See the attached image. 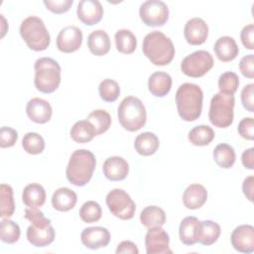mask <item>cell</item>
<instances>
[{
    "mask_svg": "<svg viewBox=\"0 0 254 254\" xmlns=\"http://www.w3.org/2000/svg\"><path fill=\"white\" fill-rule=\"evenodd\" d=\"M203 93L201 88L194 83L186 82L179 86L176 92V104L180 117L191 122L201 114Z\"/></svg>",
    "mask_w": 254,
    "mask_h": 254,
    "instance_id": "6da1fadb",
    "label": "cell"
},
{
    "mask_svg": "<svg viewBox=\"0 0 254 254\" xmlns=\"http://www.w3.org/2000/svg\"><path fill=\"white\" fill-rule=\"evenodd\" d=\"M142 50L146 58L155 65H167L175 57L172 40L160 31H153L145 36Z\"/></svg>",
    "mask_w": 254,
    "mask_h": 254,
    "instance_id": "7a4b0ae2",
    "label": "cell"
},
{
    "mask_svg": "<svg viewBox=\"0 0 254 254\" xmlns=\"http://www.w3.org/2000/svg\"><path fill=\"white\" fill-rule=\"evenodd\" d=\"M95 166L96 160L92 152L85 149L75 150L66 166V179L76 187H83L92 178Z\"/></svg>",
    "mask_w": 254,
    "mask_h": 254,
    "instance_id": "3957f363",
    "label": "cell"
},
{
    "mask_svg": "<svg viewBox=\"0 0 254 254\" xmlns=\"http://www.w3.org/2000/svg\"><path fill=\"white\" fill-rule=\"evenodd\" d=\"M25 218L31 222L27 228V239L35 247H45L55 240V229L44 213L38 208L27 207Z\"/></svg>",
    "mask_w": 254,
    "mask_h": 254,
    "instance_id": "277c9868",
    "label": "cell"
},
{
    "mask_svg": "<svg viewBox=\"0 0 254 254\" xmlns=\"http://www.w3.org/2000/svg\"><path fill=\"white\" fill-rule=\"evenodd\" d=\"M36 88L43 93L56 91L61 83V66L52 58H40L34 64Z\"/></svg>",
    "mask_w": 254,
    "mask_h": 254,
    "instance_id": "5b68a950",
    "label": "cell"
},
{
    "mask_svg": "<svg viewBox=\"0 0 254 254\" xmlns=\"http://www.w3.org/2000/svg\"><path fill=\"white\" fill-rule=\"evenodd\" d=\"M118 120L127 131L135 132L146 124L147 112L143 102L135 96L125 97L118 106Z\"/></svg>",
    "mask_w": 254,
    "mask_h": 254,
    "instance_id": "8992f818",
    "label": "cell"
},
{
    "mask_svg": "<svg viewBox=\"0 0 254 254\" xmlns=\"http://www.w3.org/2000/svg\"><path fill=\"white\" fill-rule=\"evenodd\" d=\"M20 35L27 46L36 52L45 51L51 43V36L44 21L37 16H29L22 21Z\"/></svg>",
    "mask_w": 254,
    "mask_h": 254,
    "instance_id": "52a82bcc",
    "label": "cell"
},
{
    "mask_svg": "<svg viewBox=\"0 0 254 254\" xmlns=\"http://www.w3.org/2000/svg\"><path fill=\"white\" fill-rule=\"evenodd\" d=\"M235 98L233 94L219 91L210 100L208 118L212 125L218 128H227L233 122Z\"/></svg>",
    "mask_w": 254,
    "mask_h": 254,
    "instance_id": "ba28073f",
    "label": "cell"
},
{
    "mask_svg": "<svg viewBox=\"0 0 254 254\" xmlns=\"http://www.w3.org/2000/svg\"><path fill=\"white\" fill-rule=\"evenodd\" d=\"M106 204L110 212L122 220L133 218L136 204L131 196L121 189H114L106 195Z\"/></svg>",
    "mask_w": 254,
    "mask_h": 254,
    "instance_id": "9c48e42d",
    "label": "cell"
},
{
    "mask_svg": "<svg viewBox=\"0 0 254 254\" xmlns=\"http://www.w3.org/2000/svg\"><path fill=\"white\" fill-rule=\"evenodd\" d=\"M213 58L207 51L199 50L187 56L181 63V70L190 77H200L213 66Z\"/></svg>",
    "mask_w": 254,
    "mask_h": 254,
    "instance_id": "30bf717a",
    "label": "cell"
},
{
    "mask_svg": "<svg viewBox=\"0 0 254 254\" xmlns=\"http://www.w3.org/2000/svg\"><path fill=\"white\" fill-rule=\"evenodd\" d=\"M139 15L146 26L160 27L169 19V8L161 0H148L141 4Z\"/></svg>",
    "mask_w": 254,
    "mask_h": 254,
    "instance_id": "8fae6325",
    "label": "cell"
},
{
    "mask_svg": "<svg viewBox=\"0 0 254 254\" xmlns=\"http://www.w3.org/2000/svg\"><path fill=\"white\" fill-rule=\"evenodd\" d=\"M170 237L162 227L149 228L145 236L147 254H172Z\"/></svg>",
    "mask_w": 254,
    "mask_h": 254,
    "instance_id": "7c38bea8",
    "label": "cell"
},
{
    "mask_svg": "<svg viewBox=\"0 0 254 254\" xmlns=\"http://www.w3.org/2000/svg\"><path fill=\"white\" fill-rule=\"evenodd\" d=\"M82 44V32L76 26H66L63 28L57 37V48L63 53H73Z\"/></svg>",
    "mask_w": 254,
    "mask_h": 254,
    "instance_id": "4fadbf2b",
    "label": "cell"
},
{
    "mask_svg": "<svg viewBox=\"0 0 254 254\" xmlns=\"http://www.w3.org/2000/svg\"><path fill=\"white\" fill-rule=\"evenodd\" d=\"M230 241L233 248L241 253H252L254 251V227L242 224L234 228Z\"/></svg>",
    "mask_w": 254,
    "mask_h": 254,
    "instance_id": "5bb4252c",
    "label": "cell"
},
{
    "mask_svg": "<svg viewBox=\"0 0 254 254\" xmlns=\"http://www.w3.org/2000/svg\"><path fill=\"white\" fill-rule=\"evenodd\" d=\"M80 240L86 248L96 250L109 244L110 233L105 227L91 226L82 230L80 234Z\"/></svg>",
    "mask_w": 254,
    "mask_h": 254,
    "instance_id": "9a60e30c",
    "label": "cell"
},
{
    "mask_svg": "<svg viewBox=\"0 0 254 254\" xmlns=\"http://www.w3.org/2000/svg\"><path fill=\"white\" fill-rule=\"evenodd\" d=\"M77 18L87 26L99 23L103 16V7L97 0H81L76 8Z\"/></svg>",
    "mask_w": 254,
    "mask_h": 254,
    "instance_id": "2e32d148",
    "label": "cell"
},
{
    "mask_svg": "<svg viewBox=\"0 0 254 254\" xmlns=\"http://www.w3.org/2000/svg\"><path fill=\"white\" fill-rule=\"evenodd\" d=\"M186 41L192 46L203 44L208 36V26L204 20L198 17L190 19L184 28Z\"/></svg>",
    "mask_w": 254,
    "mask_h": 254,
    "instance_id": "e0dca14e",
    "label": "cell"
},
{
    "mask_svg": "<svg viewBox=\"0 0 254 254\" xmlns=\"http://www.w3.org/2000/svg\"><path fill=\"white\" fill-rule=\"evenodd\" d=\"M26 113L33 122L44 124L51 120L53 109L47 100L34 97L28 101L26 106Z\"/></svg>",
    "mask_w": 254,
    "mask_h": 254,
    "instance_id": "ac0fdd59",
    "label": "cell"
},
{
    "mask_svg": "<svg viewBox=\"0 0 254 254\" xmlns=\"http://www.w3.org/2000/svg\"><path fill=\"white\" fill-rule=\"evenodd\" d=\"M103 175L112 182L123 181L129 173V164L125 159L119 156L107 158L102 166Z\"/></svg>",
    "mask_w": 254,
    "mask_h": 254,
    "instance_id": "d6986e66",
    "label": "cell"
},
{
    "mask_svg": "<svg viewBox=\"0 0 254 254\" xmlns=\"http://www.w3.org/2000/svg\"><path fill=\"white\" fill-rule=\"evenodd\" d=\"M200 231V221L195 216L185 217L179 227L180 240L188 246L198 242Z\"/></svg>",
    "mask_w": 254,
    "mask_h": 254,
    "instance_id": "ffe728a7",
    "label": "cell"
},
{
    "mask_svg": "<svg viewBox=\"0 0 254 254\" xmlns=\"http://www.w3.org/2000/svg\"><path fill=\"white\" fill-rule=\"evenodd\" d=\"M213 51L216 58L223 63L233 61L239 54V48L235 40L229 36L218 38L213 46Z\"/></svg>",
    "mask_w": 254,
    "mask_h": 254,
    "instance_id": "44dd1931",
    "label": "cell"
},
{
    "mask_svg": "<svg viewBox=\"0 0 254 254\" xmlns=\"http://www.w3.org/2000/svg\"><path fill=\"white\" fill-rule=\"evenodd\" d=\"M207 199L206 189L199 184L190 185L183 193V203L189 209L201 207Z\"/></svg>",
    "mask_w": 254,
    "mask_h": 254,
    "instance_id": "7402d4cb",
    "label": "cell"
},
{
    "mask_svg": "<svg viewBox=\"0 0 254 254\" xmlns=\"http://www.w3.org/2000/svg\"><path fill=\"white\" fill-rule=\"evenodd\" d=\"M172 77L164 71H156L152 73L148 79L149 91L157 97L166 96L172 88Z\"/></svg>",
    "mask_w": 254,
    "mask_h": 254,
    "instance_id": "603a6c76",
    "label": "cell"
},
{
    "mask_svg": "<svg viewBox=\"0 0 254 254\" xmlns=\"http://www.w3.org/2000/svg\"><path fill=\"white\" fill-rule=\"evenodd\" d=\"M77 201L76 193L68 188L58 189L52 196V205L59 211H68L72 209Z\"/></svg>",
    "mask_w": 254,
    "mask_h": 254,
    "instance_id": "cb8c5ba5",
    "label": "cell"
},
{
    "mask_svg": "<svg viewBox=\"0 0 254 254\" xmlns=\"http://www.w3.org/2000/svg\"><path fill=\"white\" fill-rule=\"evenodd\" d=\"M87 47L91 54L97 57L106 55L110 50V39L103 30H95L88 35Z\"/></svg>",
    "mask_w": 254,
    "mask_h": 254,
    "instance_id": "d4e9b609",
    "label": "cell"
},
{
    "mask_svg": "<svg viewBox=\"0 0 254 254\" xmlns=\"http://www.w3.org/2000/svg\"><path fill=\"white\" fill-rule=\"evenodd\" d=\"M22 200L28 207L39 208L46 201V190L39 184H29L23 190Z\"/></svg>",
    "mask_w": 254,
    "mask_h": 254,
    "instance_id": "484cf974",
    "label": "cell"
},
{
    "mask_svg": "<svg viewBox=\"0 0 254 254\" xmlns=\"http://www.w3.org/2000/svg\"><path fill=\"white\" fill-rule=\"evenodd\" d=\"M159 146V138L152 132H143L139 134L134 142L135 150L141 156H151L155 154Z\"/></svg>",
    "mask_w": 254,
    "mask_h": 254,
    "instance_id": "4316f807",
    "label": "cell"
},
{
    "mask_svg": "<svg viewBox=\"0 0 254 254\" xmlns=\"http://www.w3.org/2000/svg\"><path fill=\"white\" fill-rule=\"evenodd\" d=\"M140 221L147 228L162 227L166 222V213L157 205L146 206L140 213Z\"/></svg>",
    "mask_w": 254,
    "mask_h": 254,
    "instance_id": "83f0119b",
    "label": "cell"
},
{
    "mask_svg": "<svg viewBox=\"0 0 254 254\" xmlns=\"http://www.w3.org/2000/svg\"><path fill=\"white\" fill-rule=\"evenodd\" d=\"M69 134L71 139L76 143H87L97 136L95 128L86 119L76 121L72 125Z\"/></svg>",
    "mask_w": 254,
    "mask_h": 254,
    "instance_id": "f1b7e54d",
    "label": "cell"
},
{
    "mask_svg": "<svg viewBox=\"0 0 254 254\" xmlns=\"http://www.w3.org/2000/svg\"><path fill=\"white\" fill-rule=\"evenodd\" d=\"M213 159L217 166H219L220 168L229 169L235 163V151L233 147L228 144H218L213 150Z\"/></svg>",
    "mask_w": 254,
    "mask_h": 254,
    "instance_id": "f546056e",
    "label": "cell"
},
{
    "mask_svg": "<svg viewBox=\"0 0 254 254\" xmlns=\"http://www.w3.org/2000/svg\"><path fill=\"white\" fill-rule=\"evenodd\" d=\"M221 229L219 224L212 220L200 221V231L198 242L204 246H210L219 238Z\"/></svg>",
    "mask_w": 254,
    "mask_h": 254,
    "instance_id": "4dcf8cb0",
    "label": "cell"
},
{
    "mask_svg": "<svg viewBox=\"0 0 254 254\" xmlns=\"http://www.w3.org/2000/svg\"><path fill=\"white\" fill-rule=\"evenodd\" d=\"M115 45L118 52L122 54H132L137 47V39L135 35L127 29L118 30L114 36Z\"/></svg>",
    "mask_w": 254,
    "mask_h": 254,
    "instance_id": "1f68e13d",
    "label": "cell"
},
{
    "mask_svg": "<svg viewBox=\"0 0 254 254\" xmlns=\"http://www.w3.org/2000/svg\"><path fill=\"white\" fill-rule=\"evenodd\" d=\"M214 131L207 125H198L189 132V141L194 146H206L214 139Z\"/></svg>",
    "mask_w": 254,
    "mask_h": 254,
    "instance_id": "d6a6232c",
    "label": "cell"
},
{
    "mask_svg": "<svg viewBox=\"0 0 254 254\" xmlns=\"http://www.w3.org/2000/svg\"><path fill=\"white\" fill-rule=\"evenodd\" d=\"M15 210L13 189L11 186L1 184L0 186V216L10 217Z\"/></svg>",
    "mask_w": 254,
    "mask_h": 254,
    "instance_id": "836d02e7",
    "label": "cell"
},
{
    "mask_svg": "<svg viewBox=\"0 0 254 254\" xmlns=\"http://www.w3.org/2000/svg\"><path fill=\"white\" fill-rule=\"evenodd\" d=\"M86 120L93 125L96 131V135L105 133L111 125V116L106 110L103 109L93 110L87 115Z\"/></svg>",
    "mask_w": 254,
    "mask_h": 254,
    "instance_id": "e575fe53",
    "label": "cell"
},
{
    "mask_svg": "<svg viewBox=\"0 0 254 254\" xmlns=\"http://www.w3.org/2000/svg\"><path fill=\"white\" fill-rule=\"evenodd\" d=\"M21 230L19 225L14 222L13 220L4 218L1 220L0 223V238L3 242L8 244H14L20 238Z\"/></svg>",
    "mask_w": 254,
    "mask_h": 254,
    "instance_id": "d590c367",
    "label": "cell"
},
{
    "mask_svg": "<svg viewBox=\"0 0 254 254\" xmlns=\"http://www.w3.org/2000/svg\"><path fill=\"white\" fill-rule=\"evenodd\" d=\"M22 147L28 154L38 155L43 153L45 149V140L36 132H28L23 137Z\"/></svg>",
    "mask_w": 254,
    "mask_h": 254,
    "instance_id": "8d00e7d4",
    "label": "cell"
},
{
    "mask_svg": "<svg viewBox=\"0 0 254 254\" xmlns=\"http://www.w3.org/2000/svg\"><path fill=\"white\" fill-rule=\"evenodd\" d=\"M98 91L100 98L103 101L114 102L117 100L120 94V87L115 80L111 78H105L99 83Z\"/></svg>",
    "mask_w": 254,
    "mask_h": 254,
    "instance_id": "74e56055",
    "label": "cell"
},
{
    "mask_svg": "<svg viewBox=\"0 0 254 254\" xmlns=\"http://www.w3.org/2000/svg\"><path fill=\"white\" fill-rule=\"evenodd\" d=\"M102 209L99 203L94 200L84 202L79 209V217L85 223H93L101 218Z\"/></svg>",
    "mask_w": 254,
    "mask_h": 254,
    "instance_id": "f35d334b",
    "label": "cell"
},
{
    "mask_svg": "<svg viewBox=\"0 0 254 254\" xmlns=\"http://www.w3.org/2000/svg\"><path fill=\"white\" fill-rule=\"evenodd\" d=\"M217 84L221 92L234 94L239 85V77L233 71H226L220 74Z\"/></svg>",
    "mask_w": 254,
    "mask_h": 254,
    "instance_id": "ab89813d",
    "label": "cell"
},
{
    "mask_svg": "<svg viewBox=\"0 0 254 254\" xmlns=\"http://www.w3.org/2000/svg\"><path fill=\"white\" fill-rule=\"evenodd\" d=\"M18 139V133L15 129L3 126L0 129V146L1 148H9L15 145Z\"/></svg>",
    "mask_w": 254,
    "mask_h": 254,
    "instance_id": "60d3db41",
    "label": "cell"
},
{
    "mask_svg": "<svg viewBox=\"0 0 254 254\" xmlns=\"http://www.w3.org/2000/svg\"><path fill=\"white\" fill-rule=\"evenodd\" d=\"M73 0H45L44 5L55 14H63L69 10Z\"/></svg>",
    "mask_w": 254,
    "mask_h": 254,
    "instance_id": "b9f144b4",
    "label": "cell"
},
{
    "mask_svg": "<svg viewBox=\"0 0 254 254\" xmlns=\"http://www.w3.org/2000/svg\"><path fill=\"white\" fill-rule=\"evenodd\" d=\"M239 135L246 140L254 139V119L252 117L243 118L237 127Z\"/></svg>",
    "mask_w": 254,
    "mask_h": 254,
    "instance_id": "7bdbcfd3",
    "label": "cell"
},
{
    "mask_svg": "<svg viewBox=\"0 0 254 254\" xmlns=\"http://www.w3.org/2000/svg\"><path fill=\"white\" fill-rule=\"evenodd\" d=\"M241 102L243 107L249 111L254 112V84H246L241 90Z\"/></svg>",
    "mask_w": 254,
    "mask_h": 254,
    "instance_id": "ee69618b",
    "label": "cell"
},
{
    "mask_svg": "<svg viewBox=\"0 0 254 254\" xmlns=\"http://www.w3.org/2000/svg\"><path fill=\"white\" fill-rule=\"evenodd\" d=\"M239 69L247 78L254 77V57L253 55L244 56L239 62Z\"/></svg>",
    "mask_w": 254,
    "mask_h": 254,
    "instance_id": "f6af8a7d",
    "label": "cell"
},
{
    "mask_svg": "<svg viewBox=\"0 0 254 254\" xmlns=\"http://www.w3.org/2000/svg\"><path fill=\"white\" fill-rule=\"evenodd\" d=\"M240 39L245 49L247 50L254 49V25L253 24H248L245 27H243L240 33Z\"/></svg>",
    "mask_w": 254,
    "mask_h": 254,
    "instance_id": "bcb514c9",
    "label": "cell"
},
{
    "mask_svg": "<svg viewBox=\"0 0 254 254\" xmlns=\"http://www.w3.org/2000/svg\"><path fill=\"white\" fill-rule=\"evenodd\" d=\"M116 253L117 254H121V253L138 254L139 250H138L135 243H133L132 241H129V240H125V241H122L121 243L118 244L117 249H116Z\"/></svg>",
    "mask_w": 254,
    "mask_h": 254,
    "instance_id": "7dc6e473",
    "label": "cell"
},
{
    "mask_svg": "<svg viewBox=\"0 0 254 254\" xmlns=\"http://www.w3.org/2000/svg\"><path fill=\"white\" fill-rule=\"evenodd\" d=\"M253 190H254V177L249 176L244 179L242 184L243 193L249 201L253 200Z\"/></svg>",
    "mask_w": 254,
    "mask_h": 254,
    "instance_id": "c3c4849f",
    "label": "cell"
},
{
    "mask_svg": "<svg viewBox=\"0 0 254 254\" xmlns=\"http://www.w3.org/2000/svg\"><path fill=\"white\" fill-rule=\"evenodd\" d=\"M241 161L243 166L248 170L254 169V148H249L242 153Z\"/></svg>",
    "mask_w": 254,
    "mask_h": 254,
    "instance_id": "681fc988",
    "label": "cell"
}]
</instances>
